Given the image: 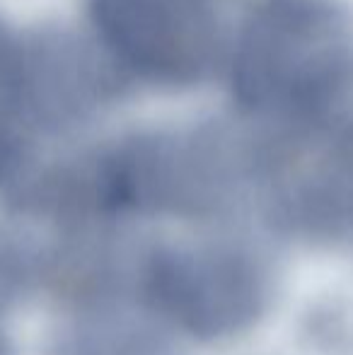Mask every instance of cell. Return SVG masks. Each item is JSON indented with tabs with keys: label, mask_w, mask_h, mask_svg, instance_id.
<instances>
[{
	"label": "cell",
	"mask_w": 353,
	"mask_h": 355,
	"mask_svg": "<svg viewBox=\"0 0 353 355\" xmlns=\"http://www.w3.org/2000/svg\"><path fill=\"white\" fill-rule=\"evenodd\" d=\"M73 355H165L150 338L133 331H102L85 336Z\"/></svg>",
	"instance_id": "6"
},
{
	"label": "cell",
	"mask_w": 353,
	"mask_h": 355,
	"mask_svg": "<svg viewBox=\"0 0 353 355\" xmlns=\"http://www.w3.org/2000/svg\"><path fill=\"white\" fill-rule=\"evenodd\" d=\"M22 283V263H19V259L15 257L8 244L0 242V355H8L10 351L8 319L19 300Z\"/></svg>",
	"instance_id": "7"
},
{
	"label": "cell",
	"mask_w": 353,
	"mask_h": 355,
	"mask_svg": "<svg viewBox=\"0 0 353 355\" xmlns=\"http://www.w3.org/2000/svg\"><path fill=\"white\" fill-rule=\"evenodd\" d=\"M213 3H218V5H223V3H225V0H213Z\"/></svg>",
	"instance_id": "8"
},
{
	"label": "cell",
	"mask_w": 353,
	"mask_h": 355,
	"mask_svg": "<svg viewBox=\"0 0 353 355\" xmlns=\"http://www.w3.org/2000/svg\"><path fill=\"white\" fill-rule=\"evenodd\" d=\"M237 107L268 131L341 116L353 89V15L341 0H257L230 56Z\"/></svg>",
	"instance_id": "1"
},
{
	"label": "cell",
	"mask_w": 353,
	"mask_h": 355,
	"mask_svg": "<svg viewBox=\"0 0 353 355\" xmlns=\"http://www.w3.org/2000/svg\"><path fill=\"white\" fill-rule=\"evenodd\" d=\"M141 290L165 322L203 341L250 329L268 304L264 263L235 244L160 247L143 261Z\"/></svg>",
	"instance_id": "2"
},
{
	"label": "cell",
	"mask_w": 353,
	"mask_h": 355,
	"mask_svg": "<svg viewBox=\"0 0 353 355\" xmlns=\"http://www.w3.org/2000/svg\"><path fill=\"white\" fill-rule=\"evenodd\" d=\"M22 39L27 102L39 136L85 123L121 89L123 75L99 44L66 29H42Z\"/></svg>",
	"instance_id": "4"
},
{
	"label": "cell",
	"mask_w": 353,
	"mask_h": 355,
	"mask_svg": "<svg viewBox=\"0 0 353 355\" xmlns=\"http://www.w3.org/2000/svg\"><path fill=\"white\" fill-rule=\"evenodd\" d=\"M37 136L27 102L24 39L0 19V187L24 177Z\"/></svg>",
	"instance_id": "5"
},
{
	"label": "cell",
	"mask_w": 353,
	"mask_h": 355,
	"mask_svg": "<svg viewBox=\"0 0 353 355\" xmlns=\"http://www.w3.org/2000/svg\"><path fill=\"white\" fill-rule=\"evenodd\" d=\"M89 24L123 78L160 87L201 85L225 53L213 0H89Z\"/></svg>",
	"instance_id": "3"
}]
</instances>
